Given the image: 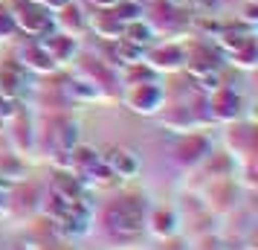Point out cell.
<instances>
[{
    "mask_svg": "<svg viewBox=\"0 0 258 250\" xmlns=\"http://www.w3.org/2000/svg\"><path fill=\"white\" fill-rule=\"evenodd\" d=\"M148 198L140 192H119L93 210V233L113 247L131 250L145 233Z\"/></svg>",
    "mask_w": 258,
    "mask_h": 250,
    "instance_id": "obj_1",
    "label": "cell"
},
{
    "mask_svg": "<svg viewBox=\"0 0 258 250\" xmlns=\"http://www.w3.org/2000/svg\"><path fill=\"white\" fill-rule=\"evenodd\" d=\"M79 143V122L67 111H47L35 119V155L47 157L58 172L67 169L70 152Z\"/></svg>",
    "mask_w": 258,
    "mask_h": 250,
    "instance_id": "obj_2",
    "label": "cell"
},
{
    "mask_svg": "<svg viewBox=\"0 0 258 250\" xmlns=\"http://www.w3.org/2000/svg\"><path fill=\"white\" fill-rule=\"evenodd\" d=\"M157 119H160V125H163L165 131L171 134H191V131H206V128H212L215 122H212L209 111H206V96L200 93V90H195V96L188 99V96H183V99H165L163 111L157 114Z\"/></svg>",
    "mask_w": 258,
    "mask_h": 250,
    "instance_id": "obj_3",
    "label": "cell"
},
{
    "mask_svg": "<svg viewBox=\"0 0 258 250\" xmlns=\"http://www.w3.org/2000/svg\"><path fill=\"white\" fill-rule=\"evenodd\" d=\"M145 21L154 29V35L165 38V41H186L183 35H188V29H191L188 9L177 6L174 0H157L154 6H148Z\"/></svg>",
    "mask_w": 258,
    "mask_h": 250,
    "instance_id": "obj_4",
    "label": "cell"
},
{
    "mask_svg": "<svg viewBox=\"0 0 258 250\" xmlns=\"http://www.w3.org/2000/svg\"><path fill=\"white\" fill-rule=\"evenodd\" d=\"M119 99H122V105L128 108V111L140 114V117H157L163 111L165 99H168V90L157 79H148V82L122 84Z\"/></svg>",
    "mask_w": 258,
    "mask_h": 250,
    "instance_id": "obj_5",
    "label": "cell"
},
{
    "mask_svg": "<svg viewBox=\"0 0 258 250\" xmlns=\"http://www.w3.org/2000/svg\"><path fill=\"white\" fill-rule=\"evenodd\" d=\"M223 145H226V155L232 157L235 163H246V160H258V131L252 117L235 119L223 125Z\"/></svg>",
    "mask_w": 258,
    "mask_h": 250,
    "instance_id": "obj_6",
    "label": "cell"
},
{
    "mask_svg": "<svg viewBox=\"0 0 258 250\" xmlns=\"http://www.w3.org/2000/svg\"><path fill=\"white\" fill-rule=\"evenodd\" d=\"M215 148L212 137L206 131H191V134H180L177 143L171 145V163L180 172H198L200 163L209 157V152Z\"/></svg>",
    "mask_w": 258,
    "mask_h": 250,
    "instance_id": "obj_7",
    "label": "cell"
},
{
    "mask_svg": "<svg viewBox=\"0 0 258 250\" xmlns=\"http://www.w3.org/2000/svg\"><path fill=\"white\" fill-rule=\"evenodd\" d=\"M183 49H186V64H183V73H188L191 79H200L206 73L221 70V49L215 47L212 38H186L183 41Z\"/></svg>",
    "mask_w": 258,
    "mask_h": 250,
    "instance_id": "obj_8",
    "label": "cell"
},
{
    "mask_svg": "<svg viewBox=\"0 0 258 250\" xmlns=\"http://www.w3.org/2000/svg\"><path fill=\"white\" fill-rule=\"evenodd\" d=\"M206 111H209L212 122H235V119H244L249 111H246V96L241 90H235L229 84L223 82L218 90L206 93Z\"/></svg>",
    "mask_w": 258,
    "mask_h": 250,
    "instance_id": "obj_9",
    "label": "cell"
},
{
    "mask_svg": "<svg viewBox=\"0 0 258 250\" xmlns=\"http://www.w3.org/2000/svg\"><path fill=\"white\" fill-rule=\"evenodd\" d=\"M76 70L79 76L90 79V82L105 93V99H119V90H122V82H119V67L113 61H105V59H93V56H84V59H76Z\"/></svg>",
    "mask_w": 258,
    "mask_h": 250,
    "instance_id": "obj_10",
    "label": "cell"
},
{
    "mask_svg": "<svg viewBox=\"0 0 258 250\" xmlns=\"http://www.w3.org/2000/svg\"><path fill=\"white\" fill-rule=\"evenodd\" d=\"M142 61H145L157 76H160V73H163V76L183 73V64H186L183 41H154L151 47H145Z\"/></svg>",
    "mask_w": 258,
    "mask_h": 250,
    "instance_id": "obj_11",
    "label": "cell"
},
{
    "mask_svg": "<svg viewBox=\"0 0 258 250\" xmlns=\"http://www.w3.org/2000/svg\"><path fill=\"white\" fill-rule=\"evenodd\" d=\"M15 15V26H18V35L26 38H41L44 32L52 29V12L44 9L41 3L32 0H18L15 6H9Z\"/></svg>",
    "mask_w": 258,
    "mask_h": 250,
    "instance_id": "obj_12",
    "label": "cell"
},
{
    "mask_svg": "<svg viewBox=\"0 0 258 250\" xmlns=\"http://www.w3.org/2000/svg\"><path fill=\"white\" fill-rule=\"evenodd\" d=\"M6 137H9V145L18 157L35 155V117L29 111H18L12 119H6Z\"/></svg>",
    "mask_w": 258,
    "mask_h": 250,
    "instance_id": "obj_13",
    "label": "cell"
},
{
    "mask_svg": "<svg viewBox=\"0 0 258 250\" xmlns=\"http://www.w3.org/2000/svg\"><path fill=\"white\" fill-rule=\"evenodd\" d=\"M15 61H18V67L26 73H35V76H55V73L61 70L55 61L49 59V53L44 47H41V41L38 38H29V41H24L21 47H18V56H15Z\"/></svg>",
    "mask_w": 258,
    "mask_h": 250,
    "instance_id": "obj_14",
    "label": "cell"
},
{
    "mask_svg": "<svg viewBox=\"0 0 258 250\" xmlns=\"http://www.w3.org/2000/svg\"><path fill=\"white\" fill-rule=\"evenodd\" d=\"M235 195H238V183L232 178H215L206 180V186L200 189V201L206 213H229L235 207Z\"/></svg>",
    "mask_w": 258,
    "mask_h": 250,
    "instance_id": "obj_15",
    "label": "cell"
},
{
    "mask_svg": "<svg viewBox=\"0 0 258 250\" xmlns=\"http://www.w3.org/2000/svg\"><path fill=\"white\" fill-rule=\"evenodd\" d=\"M180 224H183V218L174 207H148V213H145V233L160 241H171L180 233Z\"/></svg>",
    "mask_w": 258,
    "mask_h": 250,
    "instance_id": "obj_16",
    "label": "cell"
},
{
    "mask_svg": "<svg viewBox=\"0 0 258 250\" xmlns=\"http://www.w3.org/2000/svg\"><path fill=\"white\" fill-rule=\"evenodd\" d=\"M38 41H41V47L47 49L49 59L55 61L58 67H67V64H73V61L79 59V38L64 35L58 29H49V32H44Z\"/></svg>",
    "mask_w": 258,
    "mask_h": 250,
    "instance_id": "obj_17",
    "label": "cell"
},
{
    "mask_svg": "<svg viewBox=\"0 0 258 250\" xmlns=\"http://www.w3.org/2000/svg\"><path fill=\"white\" fill-rule=\"evenodd\" d=\"M52 29H58V32L73 35V38L87 35V12L76 0H70V3H64L61 9L52 12Z\"/></svg>",
    "mask_w": 258,
    "mask_h": 250,
    "instance_id": "obj_18",
    "label": "cell"
},
{
    "mask_svg": "<svg viewBox=\"0 0 258 250\" xmlns=\"http://www.w3.org/2000/svg\"><path fill=\"white\" fill-rule=\"evenodd\" d=\"M102 163L110 169V175L119 180H134L140 175V157L134 155L131 148H107L105 155H102Z\"/></svg>",
    "mask_w": 258,
    "mask_h": 250,
    "instance_id": "obj_19",
    "label": "cell"
},
{
    "mask_svg": "<svg viewBox=\"0 0 258 250\" xmlns=\"http://www.w3.org/2000/svg\"><path fill=\"white\" fill-rule=\"evenodd\" d=\"M122 29H125V24H119L107 9H93V15H87V32H93L102 41H110V44L119 41Z\"/></svg>",
    "mask_w": 258,
    "mask_h": 250,
    "instance_id": "obj_20",
    "label": "cell"
},
{
    "mask_svg": "<svg viewBox=\"0 0 258 250\" xmlns=\"http://www.w3.org/2000/svg\"><path fill=\"white\" fill-rule=\"evenodd\" d=\"M26 79H24V70L15 64V67H3L0 70V96L3 99H21L26 90Z\"/></svg>",
    "mask_w": 258,
    "mask_h": 250,
    "instance_id": "obj_21",
    "label": "cell"
},
{
    "mask_svg": "<svg viewBox=\"0 0 258 250\" xmlns=\"http://www.w3.org/2000/svg\"><path fill=\"white\" fill-rule=\"evenodd\" d=\"M122 38H125V41H131V44H137V47H142V49L151 47L154 41H157V35H154V29L148 26V21H145V18L125 24V29H122Z\"/></svg>",
    "mask_w": 258,
    "mask_h": 250,
    "instance_id": "obj_22",
    "label": "cell"
},
{
    "mask_svg": "<svg viewBox=\"0 0 258 250\" xmlns=\"http://www.w3.org/2000/svg\"><path fill=\"white\" fill-rule=\"evenodd\" d=\"M107 12L116 18L119 24H131V21H140V18H145V6H142V0H119V3H113Z\"/></svg>",
    "mask_w": 258,
    "mask_h": 250,
    "instance_id": "obj_23",
    "label": "cell"
},
{
    "mask_svg": "<svg viewBox=\"0 0 258 250\" xmlns=\"http://www.w3.org/2000/svg\"><path fill=\"white\" fill-rule=\"evenodd\" d=\"M18 35V26H15V15L12 9L0 0V41H12Z\"/></svg>",
    "mask_w": 258,
    "mask_h": 250,
    "instance_id": "obj_24",
    "label": "cell"
},
{
    "mask_svg": "<svg viewBox=\"0 0 258 250\" xmlns=\"http://www.w3.org/2000/svg\"><path fill=\"white\" fill-rule=\"evenodd\" d=\"M241 21H244L246 26L255 24V0H244V3H241Z\"/></svg>",
    "mask_w": 258,
    "mask_h": 250,
    "instance_id": "obj_25",
    "label": "cell"
},
{
    "mask_svg": "<svg viewBox=\"0 0 258 250\" xmlns=\"http://www.w3.org/2000/svg\"><path fill=\"white\" fill-rule=\"evenodd\" d=\"M9 189H12V186H9L6 180H0V221L9 213Z\"/></svg>",
    "mask_w": 258,
    "mask_h": 250,
    "instance_id": "obj_26",
    "label": "cell"
},
{
    "mask_svg": "<svg viewBox=\"0 0 258 250\" xmlns=\"http://www.w3.org/2000/svg\"><path fill=\"white\" fill-rule=\"evenodd\" d=\"M90 9H110L113 3H119V0H84Z\"/></svg>",
    "mask_w": 258,
    "mask_h": 250,
    "instance_id": "obj_27",
    "label": "cell"
},
{
    "mask_svg": "<svg viewBox=\"0 0 258 250\" xmlns=\"http://www.w3.org/2000/svg\"><path fill=\"white\" fill-rule=\"evenodd\" d=\"M64 3H70V0H41V6H44V9H49V12H55V9H61Z\"/></svg>",
    "mask_w": 258,
    "mask_h": 250,
    "instance_id": "obj_28",
    "label": "cell"
},
{
    "mask_svg": "<svg viewBox=\"0 0 258 250\" xmlns=\"http://www.w3.org/2000/svg\"><path fill=\"white\" fill-rule=\"evenodd\" d=\"M218 3H229V0H218Z\"/></svg>",
    "mask_w": 258,
    "mask_h": 250,
    "instance_id": "obj_29",
    "label": "cell"
}]
</instances>
